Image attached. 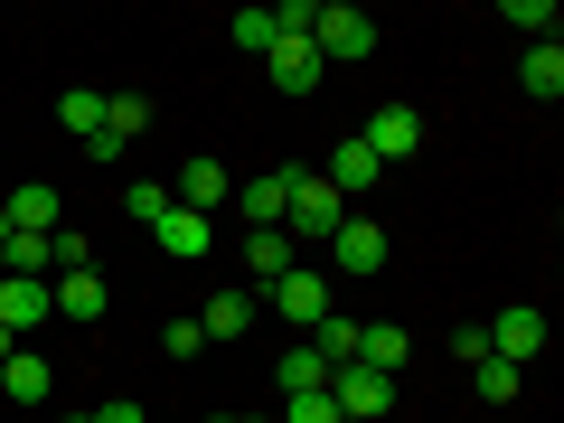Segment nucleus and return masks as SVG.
<instances>
[{"mask_svg": "<svg viewBox=\"0 0 564 423\" xmlns=\"http://www.w3.org/2000/svg\"><path fill=\"white\" fill-rule=\"evenodd\" d=\"M321 254L339 263V273H377V263H386V226H377V217H348L339 236L321 245Z\"/></svg>", "mask_w": 564, "mask_h": 423, "instance_id": "obj_9", "label": "nucleus"}, {"mask_svg": "<svg viewBox=\"0 0 564 423\" xmlns=\"http://www.w3.org/2000/svg\"><path fill=\"white\" fill-rule=\"evenodd\" d=\"M226 198H236V170H226V161H188V170H180V198H170V207H188V217H217Z\"/></svg>", "mask_w": 564, "mask_h": 423, "instance_id": "obj_8", "label": "nucleus"}, {"mask_svg": "<svg viewBox=\"0 0 564 423\" xmlns=\"http://www.w3.org/2000/svg\"><path fill=\"white\" fill-rule=\"evenodd\" d=\"M339 226H348V198L321 180V170H292V188H282V236L302 245V254H321Z\"/></svg>", "mask_w": 564, "mask_h": 423, "instance_id": "obj_1", "label": "nucleus"}, {"mask_svg": "<svg viewBox=\"0 0 564 423\" xmlns=\"http://www.w3.org/2000/svg\"><path fill=\"white\" fill-rule=\"evenodd\" d=\"M508 29H536V47L555 39V0H508Z\"/></svg>", "mask_w": 564, "mask_h": 423, "instance_id": "obj_29", "label": "nucleus"}, {"mask_svg": "<svg viewBox=\"0 0 564 423\" xmlns=\"http://www.w3.org/2000/svg\"><path fill=\"white\" fill-rule=\"evenodd\" d=\"M273 311H282L292 329H321V321H329V273H321V263H292V273L273 282Z\"/></svg>", "mask_w": 564, "mask_h": 423, "instance_id": "obj_6", "label": "nucleus"}, {"mask_svg": "<svg viewBox=\"0 0 564 423\" xmlns=\"http://www.w3.org/2000/svg\"><path fill=\"white\" fill-rule=\"evenodd\" d=\"M311 348H321V367H348V358H358V321H339V311H329V321L311 329Z\"/></svg>", "mask_w": 564, "mask_h": 423, "instance_id": "obj_25", "label": "nucleus"}, {"mask_svg": "<svg viewBox=\"0 0 564 423\" xmlns=\"http://www.w3.org/2000/svg\"><path fill=\"white\" fill-rule=\"evenodd\" d=\"M10 348H20V329H0V358H10Z\"/></svg>", "mask_w": 564, "mask_h": 423, "instance_id": "obj_33", "label": "nucleus"}, {"mask_svg": "<svg viewBox=\"0 0 564 423\" xmlns=\"http://www.w3.org/2000/svg\"><path fill=\"white\" fill-rule=\"evenodd\" d=\"M236 47H245V57H273V47H282V20H273V10H236Z\"/></svg>", "mask_w": 564, "mask_h": 423, "instance_id": "obj_24", "label": "nucleus"}, {"mask_svg": "<svg viewBox=\"0 0 564 423\" xmlns=\"http://www.w3.org/2000/svg\"><path fill=\"white\" fill-rule=\"evenodd\" d=\"M47 302H57V321H104V273H57Z\"/></svg>", "mask_w": 564, "mask_h": 423, "instance_id": "obj_17", "label": "nucleus"}, {"mask_svg": "<svg viewBox=\"0 0 564 423\" xmlns=\"http://www.w3.org/2000/svg\"><path fill=\"white\" fill-rule=\"evenodd\" d=\"M198 329H207V339H245V329H254V292H245V282H236V292H217V302L198 311Z\"/></svg>", "mask_w": 564, "mask_h": 423, "instance_id": "obj_19", "label": "nucleus"}, {"mask_svg": "<svg viewBox=\"0 0 564 423\" xmlns=\"http://www.w3.org/2000/svg\"><path fill=\"white\" fill-rule=\"evenodd\" d=\"M57 122H66L76 141H95V132H104V95H95V85H76V95H57Z\"/></svg>", "mask_w": 564, "mask_h": 423, "instance_id": "obj_23", "label": "nucleus"}, {"mask_svg": "<svg viewBox=\"0 0 564 423\" xmlns=\"http://www.w3.org/2000/svg\"><path fill=\"white\" fill-rule=\"evenodd\" d=\"M358 141L377 151V170H386V180H395V161H414V151H423V113H414V104H377Z\"/></svg>", "mask_w": 564, "mask_h": 423, "instance_id": "obj_4", "label": "nucleus"}, {"mask_svg": "<svg viewBox=\"0 0 564 423\" xmlns=\"http://www.w3.org/2000/svg\"><path fill=\"white\" fill-rule=\"evenodd\" d=\"M0 217H10V236H57L66 207H57V188H47V180H20L10 198H0Z\"/></svg>", "mask_w": 564, "mask_h": 423, "instance_id": "obj_7", "label": "nucleus"}, {"mask_svg": "<svg viewBox=\"0 0 564 423\" xmlns=\"http://www.w3.org/2000/svg\"><path fill=\"white\" fill-rule=\"evenodd\" d=\"M518 76H527V95H545V104H555V95H564V47H555V39H545V47H527V66H518Z\"/></svg>", "mask_w": 564, "mask_h": 423, "instance_id": "obj_21", "label": "nucleus"}, {"mask_svg": "<svg viewBox=\"0 0 564 423\" xmlns=\"http://www.w3.org/2000/svg\"><path fill=\"white\" fill-rule=\"evenodd\" d=\"M95 423H141V404H95Z\"/></svg>", "mask_w": 564, "mask_h": 423, "instance_id": "obj_31", "label": "nucleus"}, {"mask_svg": "<svg viewBox=\"0 0 564 423\" xmlns=\"http://www.w3.org/2000/svg\"><path fill=\"white\" fill-rule=\"evenodd\" d=\"M0 395H10V404H47V395H57V367L29 358V348H10V358H0Z\"/></svg>", "mask_w": 564, "mask_h": 423, "instance_id": "obj_13", "label": "nucleus"}, {"mask_svg": "<svg viewBox=\"0 0 564 423\" xmlns=\"http://www.w3.org/2000/svg\"><path fill=\"white\" fill-rule=\"evenodd\" d=\"M217 423H273V414H217Z\"/></svg>", "mask_w": 564, "mask_h": 423, "instance_id": "obj_32", "label": "nucleus"}, {"mask_svg": "<svg viewBox=\"0 0 564 423\" xmlns=\"http://www.w3.org/2000/svg\"><path fill=\"white\" fill-rule=\"evenodd\" d=\"M104 132H113V141H141V132H151V95H104Z\"/></svg>", "mask_w": 564, "mask_h": 423, "instance_id": "obj_22", "label": "nucleus"}, {"mask_svg": "<svg viewBox=\"0 0 564 423\" xmlns=\"http://www.w3.org/2000/svg\"><path fill=\"white\" fill-rule=\"evenodd\" d=\"M282 423H339V404H329V386H311V395H282Z\"/></svg>", "mask_w": 564, "mask_h": 423, "instance_id": "obj_28", "label": "nucleus"}, {"mask_svg": "<svg viewBox=\"0 0 564 423\" xmlns=\"http://www.w3.org/2000/svg\"><path fill=\"white\" fill-rule=\"evenodd\" d=\"M39 321H57L47 282H20V273H0V329H39Z\"/></svg>", "mask_w": 564, "mask_h": 423, "instance_id": "obj_14", "label": "nucleus"}, {"mask_svg": "<svg viewBox=\"0 0 564 423\" xmlns=\"http://www.w3.org/2000/svg\"><path fill=\"white\" fill-rule=\"evenodd\" d=\"M273 377H282V395H311V386H329V367H321V348H311V339H292Z\"/></svg>", "mask_w": 564, "mask_h": 423, "instance_id": "obj_20", "label": "nucleus"}, {"mask_svg": "<svg viewBox=\"0 0 564 423\" xmlns=\"http://www.w3.org/2000/svg\"><path fill=\"white\" fill-rule=\"evenodd\" d=\"M263 76H273L282 95H311V85H321V47H311V39H282L273 57H263Z\"/></svg>", "mask_w": 564, "mask_h": 423, "instance_id": "obj_15", "label": "nucleus"}, {"mask_svg": "<svg viewBox=\"0 0 564 423\" xmlns=\"http://www.w3.org/2000/svg\"><path fill=\"white\" fill-rule=\"evenodd\" d=\"M0 245H10V217H0Z\"/></svg>", "mask_w": 564, "mask_h": 423, "instance_id": "obj_34", "label": "nucleus"}, {"mask_svg": "<svg viewBox=\"0 0 564 423\" xmlns=\"http://www.w3.org/2000/svg\"><path fill=\"white\" fill-rule=\"evenodd\" d=\"M311 47H321V66H358V57H377V20L348 10V0H329L321 20H311Z\"/></svg>", "mask_w": 564, "mask_h": 423, "instance_id": "obj_2", "label": "nucleus"}, {"mask_svg": "<svg viewBox=\"0 0 564 423\" xmlns=\"http://www.w3.org/2000/svg\"><path fill=\"white\" fill-rule=\"evenodd\" d=\"M66 423H95V414H66Z\"/></svg>", "mask_w": 564, "mask_h": 423, "instance_id": "obj_35", "label": "nucleus"}, {"mask_svg": "<svg viewBox=\"0 0 564 423\" xmlns=\"http://www.w3.org/2000/svg\"><path fill=\"white\" fill-rule=\"evenodd\" d=\"M161 207H170L161 180H132V188H122V217H132V226H161Z\"/></svg>", "mask_w": 564, "mask_h": 423, "instance_id": "obj_27", "label": "nucleus"}, {"mask_svg": "<svg viewBox=\"0 0 564 423\" xmlns=\"http://www.w3.org/2000/svg\"><path fill=\"white\" fill-rule=\"evenodd\" d=\"M161 348H170V367H188V358L207 348V329H198V321H170V329H161Z\"/></svg>", "mask_w": 564, "mask_h": 423, "instance_id": "obj_30", "label": "nucleus"}, {"mask_svg": "<svg viewBox=\"0 0 564 423\" xmlns=\"http://www.w3.org/2000/svg\"><path fill=\"white\" fill-rule=\"evenodd\" d=\"M282 188H292V170H273V180H236V207H245V236H254V226H282Z\"/></svg>", "mask_w": 564, "mask_h": 423, "instance_id": "obj_18", "label": "nucleus"}, {"mask_svg": "<svg viewBox=\"0 0 564 423\" xmlns=\"http://www.w3.org/2000/svg\"><path fill=\"white\" fill-rule=\"evenodd\" d=\"M292 263H302V245L282 236V226H254V236H245V273H254L263 292H273V282L292 273Z\"/></svg>", "mask_w": 564, "mask_h": 423, "instance_id": "obj_12", "label": "nucleus"}, {"mask_svg": "<svg viewBox=\"0 0 564 423\" xmlns=\"http://www.w3.org/2000/svg\"><path fill=\"white\" fill-rule=\"evenodd\" d=\"M404 358H414V339H404L395 321H358V367H377V377H395Z\"/></svg>", "mask_w": 564, "mask_h": 423, "instance_id": "obj_16", "label": "nucleus"}, {"mask_svg": "<svg viewBox=\"0 0 564 423\" xmlns=\"http://www.w3.org/2000/svg\"><path fill=\"white\" fill-rule=\"evenodd\" d=\"M329 404H339V423H386L395 414V377H377V367H329Z\"/></svg>", "mask_w": 564, "mask_h": 423, "instance_id": "obj_3", "label": "nucleus"}, {"mask_svg": "<svg viewBox=\"0 0 564 423\" xmlns=\"http://www.w3.org/2000/svg\"><path fill=\"white\" fill-rule=\"evenodd\" d=\"M329 188H339V198H367V188H386V170H377V151H367L358 132L339 141V151H329V170H321Z\"/></svg>", "mask_w": 564, "mask_h": 423, "instance_id": "obj_10", "label": "nucleus"}, {"mask_svg": "<svg viewBox=\"0 0 564 423\" xmlns=\"http://www.w3.org/2000/svg\"><path fill=\"white\" fill-rule=\"evenodd\" d=\"M489 358L536 367V358H545V311H536V302H508L499 321H489Z\"/></svg>", "mask_w": 564, "mask_h": 423, "instance_id": "obj_5", "label": "nucleus"}, {"mask_svg": "<svg viewBox=\"0 0 564 423\" xmlns=\"http://www.w3.org/2000/svg\"><path fill=\"white\" fill-rule=\"evenodd\" d=\"M151 236H161V254H170V263H198L207 245H217V217H188V207H161V226H151Z\"/></svg>", "mask_w": 564, "mask_h": 423, "instance_id": "obj_11", "label": "nucleus"}, {"mask_svg": "<svg viewBox=\"0 0 564 423\" xmlns=\"http://www.w3.org/2000/svg\"><path fill=\"white\" fill-rule=\"evenodd\" d=\"M470 386H480L489 404H518V386H527V367H508V358H480V367H470Z\"/></svg>", "mask_w": 564, "mask_h": 423, "instance_id": "obj_26", "label": "nucleus"}]
</instances>
